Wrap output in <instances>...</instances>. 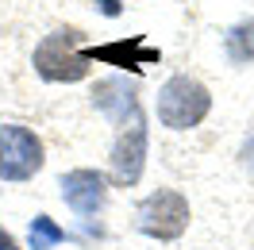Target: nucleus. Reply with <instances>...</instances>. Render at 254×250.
I'll return each mask as SVG.
<instances>
[{"instance_id":"nucleus-4","label":"nucleus","mask_w":254,"mask_h":250,"mask_svg":"<svg viewBox=\"0 0 254 250\" xmlns=\"http://www.w3.org/2000/svg\"><path fill=\"white\" fill-rule=\"evenodd\" d=\"M139 227L154 239H177L189 227V204L174 188H158L154 196L139 204Z\"/></svg>"},{"instance_id":"nucleus-12","label":"nucleus","mask_w":254,"mask_h":250,"mask_svg":"<svg viewBox=\"0 0 254 250\" xmlns=\"http://www.w3.org/2000/svg\"><path fill=\"white\" fill-rule=\"evenodd\" d=\"M100 8H104V16H116L120 12V0H100Z\"/></svg>"},{"instance_id":"nucleus-5","label":"nucleus","mask_w":254,"mask_h":250,"mask_svg":"<svg viewBox=\"0 0 254 250\" xmlns=\"http://www.w3.org/2000/svg\"><path fill=\"white\" fill-rule=\"evenodd\" d=\"M143 158H146V124L120 127V142L112 150V181L116 185H135L143 173Z\"/></svg>"},{"instance_id":"nucleus-8","label":"nucleus","mask_w":254,"mask_h":250,"mask_svg":"<svg viewBox=\"0 0 254 250\" xmlns=\"http://www.w3.org/2000/svg\"><path fill=\"white\" fill-rule=\"evenodd\" d=\"M135 54L139 58H146V62H154L158 58V50L150 47H139V43H116V47H100V50H89V58H104V62H131L135 65Z\"/></svg>"},{"instance_id":"nucleus-2","label":"nucleus","mask_w":254,"mask_h":250,"mask_svg":"<svg viewBox=\"0 0 254 250\" xmlns=\"http://www.w3.org/2000/svg\"><path fill=\"white\" fill-rule=\"evenodd\" d=\"M208 108H212L208 89L196 77H189V73L170 77L166 85H162V93H158V120L166 127H174V131H189V127H196L208 116Z\"/></svg>"},{"instance_id":"nucleus-1","label":"nucleus","mask_w":254,"mask_h":250,"mask_svg":"<svg viewBox=\"0 0 254 250\" xmlns=\"http://www.w3.org/2000/svg\"><path fill=\"white\" fill-rule=\"evenodd\" d=\"M35 69L47 81H85L89 77V54L81 50V31L58 27L35 47Z\"/></svg>"},{"instance_id":"nucleus-10","label":"nucleus","mask_w":254,"mask_h":250,"mask_svg":"<svg viewBox=\"0 0 254 250\" xmlns=\"http://www.w3.org/2000/svg\"><path fill=\"white\" fill-rule=\"evenodd\" d=\"M62 239H65V231L50 216H39L31 223V247L35 250H47V247H54V243H62Z\"/></svg>"},{"instance_id":"nucleus-3","label":"nucleus","mask_w":254,"mask_h":250,"mask_svg":"<svg viewBox=\"0 0 254 250\" xmlns=\"http://www.w3.org/2000/svg\"><path fill=\"white\" fill-rule=\"evenodd\" d=\"M43 166V142L31 127L8 124L0 127V177L4 181H27Z\"/></svg>"},{"instance_id":"nucleus-11","label":"nucleus","mask_w":254,"mask_h":250,"mask_svg":"<svg viewBox=\"0 0 254 250\" xmlns=\"http://www.w3.org/2000/svg\"><path fill=\"white\" fill-rule=\"evenodd\" d=\"M0 250H19V247H16V239L4 231V227H0Z\"/></svg>"},{"instance_id":"nucleus-6","label":"nucleus","mask_w":254,"mask_h":250,"mask_svg":"<svg viewBox=\"0 0 254 250\" xmlns=\"http://www.w3.org/2000/svg\"><path fill=\"white\" fill-rule=\"evenodd\" d=\"M62 196L65 204L77 212V216H96L100 208H104V196H108V188H104V177L93 170H73L62 177Z\"/></svg>"},{"instance_id":"nucleus-7","label":"nucleus","mask_w":254,"mask_h":250,"mask_svg":"<svg viewBox=\"0 0 254 250\" xmlns=\"http://www.w3.org/2000/svg\"><path fill=\"white\" fill-rule=\"evenodd\" d=\"M93 96H96V104L108 112L120 127H131V124H139V120H143V112H139V96H135V89H131L124 77L100 81Z\"/></svg>"},{"instance_id":"nucleus-9","label":"nucleus","mask_w":254,"mask_h":250,"mask_svg":"<svg viewBox=\"0 0 254 250\" xmlns=\"http://www.w3.org/2000/svg\"><path fill=\"white\" fill-rule=\"evenodd\" d=\"M227 58L231 62H254V19L251 23H239L235 31L227 35Z\"/></svg>"}]
</instances>
